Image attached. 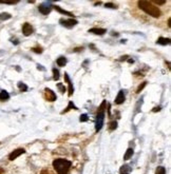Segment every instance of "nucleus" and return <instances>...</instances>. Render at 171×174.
<instances>
[{"mask_svg":"<svg viewBox=\"0 0 171 174\" xmlns=\"http://www.w3.org/2000/svg\"><path fill=\"white\" fill-rule=\"evenodd\" d=\"M139 7L140 10H143L145 13L149 14V15L154 18H159L161 16V11L159 10V7L153 5L150 1H139Z\"/></svg>","mask_w":171,"mask_h":174,"instance_id":"nucleus-1","label":"nucleus"},{"mask_svg":"<svg viewBox=\"0 0 171 174\" xmlns=\"http://www.w3.org/2000/svg\"><path fill=\"white\" fill-rule=\"evenodd\" d=\"M71 166H72V162L63 158L55 159L53 162V167L56 170L57 174H68Z\"/></svg>","mask_w":171,"mask_h":174,"instance_id":"nucleus-2","label":"nucleus"},{"mask_svg":"<svg viewBox=\"0 0 171 174\" xmlns=\"http://www.w3.org/2000/svg\"><path fill=\"white\" fill-rule=\"evenodd\" d=\"M105 107H106V101H103V104H101L100 107L98 108L97 115H96V119H95V130H96V132L100 131L101 128H103V126H104Z\"/></svg>","mask_w":171,"mask_h":174,"instance_id":"nucleus-3","label":"nucleus"},{"mask_svg":"<svg viewBox=\"0 0 171 174\" xmlns=\"http://www.w3.org/2000/svg\"><path fill=\"white\" fill-rule=\"evenodd\" d=\"M59 22L61 26L66 27H69V29H71V27H73L74 26H76L77 24V20H75V19H60Z\"/></svg>","mask_w":171,"mask_h":174,"instance_id":"nucleus-4","label":"nucleus"},{"mask_svg":"<svg viewBox=\"0 0 171 174\" xmlns=\"http://www.w3.org/2000/svg\"><path fill=\"white\" fill-rule=\"evenodd\" d=\"M45 97L48 101H55L57 98L56 94H55L53 91H52L51 89H48V88H46L45 89Z\"/></svg>","mask_w":171,"mask_h":174,"instance_id":"nucleus-5","label":"nucleus"},{"mask_svg":"<svg viewBox=\"0 0 171 174\" xmlns=\"http://www.w3.org/2000/svg\"><path fill=\"white\" fill-rule=\"evenodd\" d=\"M38 10H39V12L41 14H43V15H48L51 12L52 7L48 5V3H43V4H40L39 7H38Z\"/></svg>","mask_w":171,"mask_h":174,"instance_id":"nucleus-6","label":"nucleus"},{"mask_svg":"<svg viewBox=\"0 0 171 174\" xmlns=\"http://www.w3.org/2000/svg\"><path fill=\"white\" fill-rule=\"evenodd\" d=\"M24 152H26V151H24V149H17V150L13 151L12 153L10 154L9 159H10V161H14V159H16L18 156H20L21 154H23Z\"/></svg>","mask_w":171,"mask_h":174,"instance_id":"nucleus-7","label":"nucleus"},{"mask_svg":"<svg viewBox=\"0 0 171 174\" xmlns=\"http://www.w3.org/2000/svg\"><path fill=\"white\" fill-rule=\"evenodd\" d=\"M33 31H34V30H33V27L30 23L27 22L22 26V33L24 36H30L31 34H33Z\"/></svg>","mask_w":171,"mask_h":174,"instance_id":"nucleus-8","label":"nucleus"},{"mask_svg":"<svg viewBox=\"0 0 171 174\" xmlns=\"http://www.w3.org/2000/svg\"><path fill=\"white\" fill-rule=\"evenodd\" d=\"M125 99H126L125 93H124L123 90H120V92H118V94H117L116 98H115V104H124Z\"/></svg>","mask_w":171,"mask_h":174,"instance_id":"nucleus-9","label":"nucleus"},{"mask_svg":"<svg viewBox=\"0 0 171 174\" xmlns=\"http://www.w3.org/2000/svg\"><path fill=\"white\" fill-rule=\"evenodd\" d=\"M106 32V29H99V27H93L89 30V33H93L95 35H104Z\"/></svg>","mask_w":171,"mask_h":174,"instance_id":"nucleus-10","label":"nucleus"},{"mask_svg":"<svg viewBox=\"0 0 171 174\" xmlns=\"http://www.w3.org/2000/svg\"><path fill=\"white\" fill-rule=\"evenodd\" d=\"M54 9L56 10V11H58L59 13H61V14H63V15H67V16H70V17H72V16H74L72 13L71 12H68V11H65V10H62L61 7H58V5H55L54 7Z\"/></svg>","mask_w":171,"mask_h":174,"instance_id":"nucleus-11","label":"nucleus"},{"mask_svg":"<svg viewBox=\"0 0 171 174\" xmlns=\"http://www.w3.org/2000/svg\"><path fill=\"white\" fill-rule=\"evenodd\" d=\"M156 42H158L159 45H162V46H167V45H169V43H170V39H169V38L159 37Z\"/></svg>","mask_w":171,"mask_h":174,"instance_id":"nucleus-12","label":"nucleus"},{"mask_svg":"<svg viewBox=\"0 0 171 174\" xmlns=\"http://www.w3.org/2000/svg\"><path fill=\"white\" fill-rule=\"evenodd\" d=\"M56 62H57V65H58V67H65L66 63H67V59H66V57L61 56V57L57 58Z\"/></svg>","mask_w":171,"mask_h":174,"instance_id":"nucleus-13","label":"nucleus"},{"mask_svg":"<svg viewBox=\"0 0 171 174\" xmlns=\"http://www.w3.org/2000/svg\"><path fill=\"white\" fill-rule=\"evenodd\" d=\"M132 155H133V149H132V148H129L128 150L126 151L125 155H124V159H125V161H128L129 158H131Z\"/></svg>","mask_w":171,"mask_h":174,"instance_id":"nucleus-14","label":"nucleus"},{"mask_svg":"<svg viewBox=\"0 0 171 174\" xmlns=\"http://www.w3.org/2000/svg\"><path fill=\"white\" fill-rule=\"evenodd\" d=\"M9 98H10V95L7 91H1V92H0V100L1 101L7 100Z\"/></svg>","mask_w":171,"mask_h":174,"instance_id":"nucleus-15","label":"nucleus"},{"mask_svg":"<svg viewBox=\"0 0 171 174\" xmlns=\"http://www.w3.org/2000/svg\"><path fill=\"white\" fill-rule=\"evenodd\" d=\"M72 109H74V110H77V108L75 107V104H74L72 103V101H70V103H69V106H68V108L65 110V111L62 112V114H63V113H67L68 111H70V110H72Z\"/></svg>","mask_w":171,"mask_h":174,"instance_id":"nucleus-16","label":"nucleus"},{"mask_svg":"<svg viewBox=\"0 0 171 174\" xmlns=\"http://www.w3.org/2000/svg\"><path fill=\"white\" fill-rule=\"evenodd\" d=\"M11 17H12V16H11V14H9V13L0 14V19H1V20H7V19H11Z\"/></svg>","mask_w":171,"mask_h":174,"instance_id":"nucleus-17","label":"nucleus"},{"mask_svg":"<svg viewBox=\"0 0 171 174\" xmlns=\"http://www.w3.org/2000/svg\"><path fill=\"white\" fill-rule=\"evenodd\" d=\"M129 171H130V168H129V166H123L122 168H120V173L124 174V173H129Z\"/></svg>","mask_w":171,"mask_h":174,"instance_id":"nucleus-18","label":"nucleus"},{"mask_svg":"<svg viewBox=\"0 0 171 174\" xmlns=\"http://www.w3.org/2000/svg\"><path fill=\"white\" fill-rule=\"evenodd\" d=\"M53 77H54V79H55V80H58V79H59V71L58 70H57V69H53Z\"/></svg>","mask_w":171,"mask_h":174,"instance_id":"nucleus-19","label":"nucleus"},{"mask_svg":"<svg viewBox=\"0 0 171 174\" xmlns=\"http://www.w3.org/2000/svg\"><path fill=\"white\" fill-rule=\"evenodd\" d=\"M116 128H117V123H116V121H112V123H110V126H109L110 131H113V130H115Z\"/></svg>","mask_w":171,"mask_h":174,"instance_id":"nucleus-20","label":"nucleus"},{"mask_svg":"<svg viewBox=\"0 0 171 174\" xmlns=\"http://www.w3.org/2000/svg\"><path fill=\"white\" fill-rule=\"evenodd\" d=\"M18 88L22 91V92H26V91L27 90V87L24 84H22V82H18Z\"/></svg>","mask_w":171,"mask_h":174,"instance_id":"nucleus-21","label":"nucleus"},{"mask_svg":"<svg viewBox=\"0 0 171 174\" xmlns=\"http://www.w3.org/2000/svg\"><path fill=\"white\" fill-rule=\"evenodd\" d=\"M155 174H166V170H165L164 167H158Z\"/></svg>","mask_w":171,"mask_h":174,"instance_id":"nucleus-22","label":"nucleus"},{"mask_svg":"<svg viewBox=\"0 0 171 174\" xmlns=\"http://www.w3.org/2000/svg\"><path fill=\"white\" fill-rule=\"evenodd\" d=\"M57 88L59 89L60 93H65L66 92V88H65V85H63L62 84H57Z\"/></svg>","mask_w":171,"mask_h":174,"instance_id":"nucleus-23","label":"nucleus"},{"mask_svg":"<svg viewBox=\"0 0 171 174\" xmlns=\"http://www.w3.org/2000/svg\"><path fill=\"white\" fill-rule=\"evenodd\" d=\"M88 119H89V118H88V115H87V114H82V115H81V118H79V120H81V123L88 121Z\"/></svg>","mask_w":171,"mask_h":174,"instance_id":"nucleus-24","label":"nucleus"},{"mask_svg":"<svg viewBox=\"0 0 171 174\" xmlns=\"http://www.w3.org/2000/svg\"><path fill=\"white\" fill-rule=\"evenodd\" d=\"M146 85H147V82H146V81H145V82H143V84L140 85L139 88H137V90H136V93H140V91H142V90L144 89V88L146 87Z\"/></svg>","mask_w":171,"mask_h":174,"instance_id":"nucleus-25","label":"nucleus"},{"mask_svg":"<svg viewBox=\"0 0 171 174\" xmlns=\"http://www.w3.org/2000/svg\"><path fill=\"white\" fill-rule=\"evenodd\" d=\"M32 50H33V52H35V53H42V49H41L40 46L39 48H38V46L37 48H33Z\"/></svg>","mask_w":171,"mask_h":174,"instance_id":"nucleus-26","label":"nucleus"},{"mask_svg":"<svg viewBox=\"0 0 171 174\" xmlns=\"http://www.w3.org/2000/svg\"><path fill=\"white\" fill-rule=\"evenodd\" d=\"M106 7H109V9H116V5H114L113 3H106Z\"/></svg>","mask_w":171,"mask_h":174,"instance_id":"nucleus-27","label":"nucleus"},{"mask_svg":"<svg viewBox=\"0 0 171 174\" xmlns=\"http://www.w3.org/2000/svg\"><path fill=\"white\" fill-rule=\"evenodd\" d=\"M154 3H156V4H159V5H162V4H165L166 3V1H159V0H156V1H154Z\"/></svg>","mask_w":171,"mask_h":174,"instance_id":"nucleus-28","label":"nucleus"},{"mask_svg":"<svg viewBox=\"0 0 171 174\" xmlns=\"http://www.w3.org/2000/svg\"><path fill=\"white\" fill-rule=\"evenodd\" d=\"M41 174H51V173H50L48 170H43L42 172H41Z\"/></svg>","mask_w":171,"mask_h":174,"instance_id":"nucleus-29","label":"nucleus"},{"mask_svg":"<svg viewBox=\"0 0 171 174\" xmlns=\"http://www.w3.org/2000/svg\"><path fill=\"white\" fill-rule=\"evenodd\" d=\"M159 110H161V108H159V107H158V108H154V109H153V112L159 111Z\"/></svg>","mask_w":171,"mask_h":174,"instance_id":"nucleus-30","label":"nucleus"},{"mask_svg":"<svg viewBox=\"0 0 171 174\" xmlns=\"http://www.w3.org/2000/svg\"><path fill=\"white\" fill-rule=\"evenodd\" d=\"M127 58H128V56H124V57H122V58H120V60H126Z\"/></svg>","mask_w":171,"mask_h":174,"instance_id":"nucleus-31","label":"nucleus"},{"mask_svg":"<svg viewBox=\"0 0 171 174\" xmlns=\"http://www.w3.org/2000/svg\"><path fill=\"white\" fill-rule=\"evenodd\" d=\"M168 27H171V20H170V19H169V20H168Z\"/></svg>","mask_w":171,"mask_h":174,"instance_id":"nucleus-32","label":"nucleus"},{"mask_svg":"<svg viewBox=\"0 0 171 174\" xmlns=\"http://www.w3.org/2000/svg\"><path fill=\"white\" fill-rule=\"evenodd\" d=\"M128 61L130 62V63H133V62H134V60H133V59H129Z\"/></svg>","mask_w":171,"mask_h":174,"instance_id":"nucleus-33","label":"nucleus"},{"mask_svg":"<svg viewBox=\"0 0 171 174\" xmlns=\"http://www.w3.org/2000/svg\"><path fill=\"white\" fill-rule=\"evenodd\" d=\"M3 173V170H2V168H0V174Z\"/></svg>","mask_w":171,"mask_h":174,"instance_id":"nucleus-34","label":"nucleus"},{"mask_svg":"<svg viewBox=\"0 0 171 174\" xmlns=\"http://www.w3.org/2000/svg\"><path fill=\"white\" fill-rule=\"evenodd\" d=\"M124 174H129V173H124Z\"/></svg>","mask_w":171,"mask_h":174,"instance_id":"nucleus-35","label":"nucleus"}]
</instances>
